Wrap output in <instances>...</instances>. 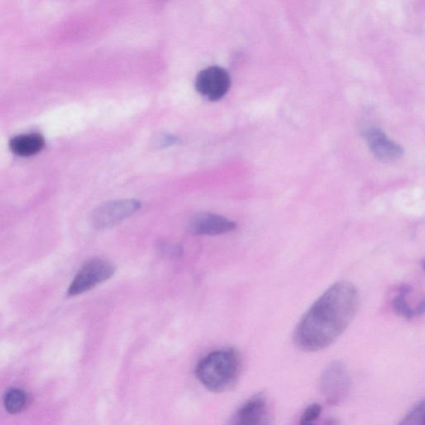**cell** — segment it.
<instances>
[{
	"label": "cell",
	"instance_id": "obj_1",
	"mask_svg": "<svg viewBox=\"0 0 425 425\" xmlns=\"http://www.w3.org/2000/svg\"><path fill=\"white\" fill-rule=\"evenodd\" d=\"M359 294L352 282L330 286L302 316L294 332L296 346L305 352L322 351L342 336L357 314Z\"/></svg>",
	"mask_w": 425,
	"mask_h": 425
},
{
	"label": "cell",
	"instance_id": "obj_2",
	"mask_svg": "<svg viewBox=\"0 0 425 425\" xmlns=\"http://www.w3.org/2000/svg\"><path fill=\"white\" fill-rule=\"evenodd\" d=\"M239 370L238 352L234 349H220L202 359L196 367V376L206 389L220 393L234 384Z\"/></svg>",
	"mask_w": 425,
	"mask_h": 425
},
{
	"label": "cell",
	"instance_id": "obj_3",
	"mask_svg": "<svg viewBox=\"0 0 425 425\" xmlns=\"http://www.w3.org/2000/svg\"><path fill=\"white\" fill-rule=\"evenodd\" d=\"M351 385L350 375L341 361L330 363L320 377L321 394L330 405H337L346 400L350 393Z\"/></svg>",
	"mask_w": 425,
	"mask_h": 425
},
{
	"label": "cell",
	"instance_id": "obj_4",
	"mask_svg": "<svg viewBox=\"0 0 425 425\" xmlns=\"http://www.w3.org/2000/svg\"><path fill=\"white\" fill-rule=\"evenodd\" d=\"M115 268L105 259L94 258L85 263L69 287L68 295L77 296L102 285L114 275Z\"/></svg>",
	"mask_w": 425,
	"mask_h": 425
},
{
	"label": "cell",
	"instance_id": "obj_5",
	"mask_svg": "<svg viewBox=\"0 0 425 425\" xmlns=\"http://www.w3.org/2000/svg\"><path fill=\"white\" fill-rule=\"evenodd\" d=\"M140 206V202L135 199L107 202L94 210L92 223L99 229L112 228L133 215Z\"/></svg>",
	"mask_w": 425,
	"mask_h": 425
},
{
	"label": "cell",
	"instance_id": "obj_6",
	"mask_svg": "<svg viewBox=\"0 0 425 425\" xmlns=\"http://www.w3.org/2000/svg\"><path fill=\"white\" fill-rule=\"evenodd\" d=\"M230 86L229 73L218 66L202 70L196 79L197 92L211 102H217L223 98L229 92Z\"/></svg>",
	"mask_w": 425,
	"mask_h": 425
},
{
	"label": "cell",
	"instance_id": "obj_7",
	"mask_svg": "<svg viewBox=\"0 0 425 425\" xmlns=\"http://www.w3.org/2000/svg\"><path fill=\"white\" fill-rule=\"evenodd\" d=\"M235 222L212 212H200L188 221V232L193 235H219L231 232L236 228Z\"/></svg>",
	"mask_w": 425,
	"mask_h": 425
},
{
	"label": "cell",
	"instance_id": "obj_8",
	"mask_svg": "<svg viewBox=\"0 0 425 425\" xmlns=\"http://www.w3.org/2000/svg\"><path fill=\"white\" fill-rule=\"evenodd\" d=\"M365 138L371 152L376 157L384 162H393L402 157L404 155L402 146L390 140L383 131L379 129L366 130Z\"/></svg>",
	"mask_w": 425,
	"mask_h": 425
},
{
	"label": "cell",
	"instance_id": "obj_9",
	"mask_svg": "<svg viewBox=\"0 0 425 425\" xmlns=\"http://www.w3.org/2000/svg\"><path fill=\"white\" fill-rule=\"evenodd\" d=\"M268 417V404L266 396L258 394L246 401L235 415V423L244 425L266 424Z\"/></svg>",
	"mask_w": 425,
	"mask_h": 425
},
{
	"label": "cell",
	"instance_id": "obj_10",
	"mask_svg": "<svg viewBox=\"0 0 425 425\" xmlns=\"http://www.w3.org/2000/svg\"><path fill=\"white\" fill-rule=\"evenodd\" d=\"M45 140L40 134H23L16 136L9 143L12 152L18 157H32L44 148Z\"/></svg>",
	"mask_w": 425,
	"mask_h": 425
},
{
	"label": "cell",
	"instance_id": "obj_11",
	"mask_svg": "<svg viewBox=\"0 0 425 425\" xmlns=\"http://www.w3.org/2000/svg\"><path fill=\"white\" fill-rule=\"evenodd\" d=\"M412 291V287L408 285L400 287L398 294L392 301V306L395 313L406 319H412L415 316L422 315L424 313V301L420 302L417 309H413L409 304L408 297Z\"/></svg>",
	"mask_w": 425,
	"mask_h": 425
},
{
	"label": "cell",
	"instance_id": "obj_12",
	"mask_svg": "<svg viewBox=\"0 0 425 425\" xmlns=\"http://www.w3.org/2000/svg\"><path fill=\"white\" fill-rule=\"evenodd\" d=\"M27 403V396L25 391L13 389L8 391L4 397V406L8 412L17 414L25 409Z\"/></svg>",
	"mask_w": 425,
	"mask_h": 425
},
{
	"label": "cell",
	"instance_id": "obj_13",
	"mask_svg": "<svg viewBox=\"0 0 425 425\" xmlns=\"http://www.w3.org/2000/svg\"><path fill=\"white\" fill-rule=\"evenodd\" d=\"M425 423V404L421 400L403 419L401 424H422Z\"/></svg>",
	"mask_w": 425,
	"mask_h": 425
},
{
	"label": "cell",
	"instance_id": "obj_14",
	"mask_svg": "<svg viewBox=\"0 0 425 425\" xmlns=\"http://www.w3.org/2000/svg\"><path fill=\"white\" fill-rule=\"evenodd\" d=\"M181 143V138L172 134H160L153 140L154 148L164 149Z\"/></svg>",
	"mask_w": 425,
	"mask_h": 425
},
{
	"label": "cell",
	"instance_id": "obj_15",
	"mask_svg": "<svg viewBox=\"0 0 425 425\" xmlns=\"http://www.w3.org/2000/svg\"><path fill=\"white\" fill-rule=\"evenodd\" d=\"M323 408L319 404H313L309 406L302 414L300 424L308 425L313 424L322 414Z\"/></svg>",
	"mask_w": 425,
	"mask_h": 425
},
{
	"label": "cell",
	"instance_id": "obj_16",
	"mask_svg": "<svg viewBox=\"0 0 425 425\" xmlns=\"http://www.w3.org/2000/svg\"><path fill=\"white\" fill-rule=\"evenodd\" d=\"M159 251L165 257L177 258L183 255V248L181 244L162 243L159 245Z\"/></svg>",
	"mask_w": 425,
	"mask_h": 425
}]
</instances>
